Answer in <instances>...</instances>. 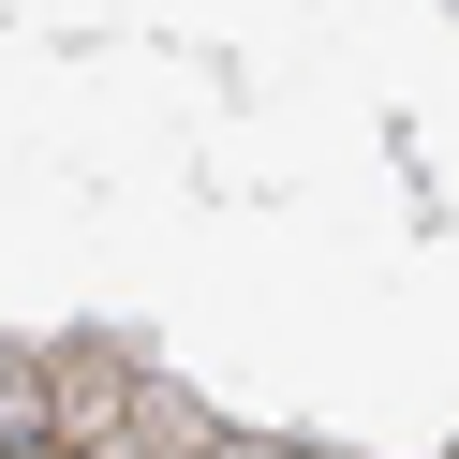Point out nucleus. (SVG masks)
<instances>
[{
    "instance_id": "obj_4",
    "label": "nucleus",
    "mask_w": 459,
    "mask_h": 459,
    "mask_svg": "<svg viewBox=\"0 0 459 459\" xmlns=\"http://www.w3.org/2000/svg\"><path fill=\"white\" fill-rule=\"evenodd\" d=\"M193 459H297V445H252V429H208Z\"/></svg>"
},
{
    "instance_id": "obj_2",
    "label": "nucleus",
    "mask_w": 459,
    "mask_h": 459,
    "mask_svg": "<svg viewBox=\"0 0 459 459\" xmlns=\"http://www.w3.org/2000/svg\"><path fill=\"white\" fill-rule=\"evenodd\" d=\"M119 429H134V445H149V459H193V445H208V400H178V385H163V370H134V400H119Z\"/></svg>"
},
{
    "instance_id": "obj_1",
    "label": "nucleus",
    "mask_w": 459,
    "mask_h": 459,
    "mask_svg": "<svg viewBox=\"0 0 459 459\" xmlns=\"http://www.w3.org/2000/svg\"><path fill=\"white\" fill-rule=\"evenodd\" d=\"M30 356H45V445H104L134 400V356L119 341H30Z\"/></svg>"
},
{
    "instance_id": "obj_3",
    "label": "nucleus",
    "mask_w": 459,
    "mask_h": 459,
    "mask_svg": "<svg viewBox=\"0 0 459 459\" xmlns=\"http://www.w3.org/2000/svg\"><path fill=\"white\" fill-rule=\"evenodd\" d=\"M30 445H45V356L0 341V459H30Z\"/></svg>"
}]
</instances>
